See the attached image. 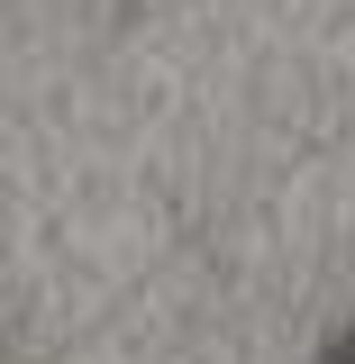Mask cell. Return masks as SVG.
I'll use <instances>...</instances> for the list:
<instances>
[{"instance_id":"1","label":"cell","mask_w":355,"mask_h":364,"mask_svg":"<svg viewBox=\"0 0 355 364\" xmlns=\"http://www.w3.org/2000/svg\"><path fill=\"white\" fill-rule=\"evenodd\" d=\"M319 364H355V318L337 328V337H328V346H319Z\"/></svg>"}]
</instances>
